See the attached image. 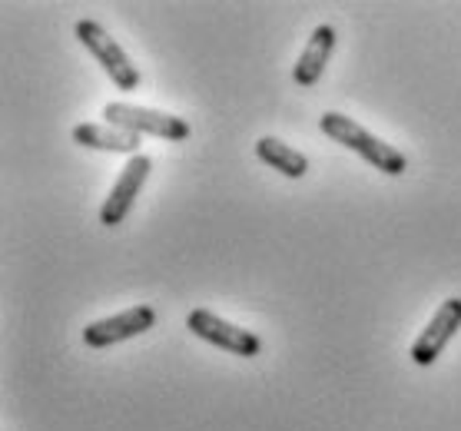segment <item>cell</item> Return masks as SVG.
<instances>
[{"label": "cell", "mask_w": 461, "mask_h": 431, "mask_svg": "<svg viewBox=\"0 0 461 431\" xmlns=\"http://www.w3.org/2000/svg\"><path fill=\"white\" fill-rule=\"evenodd\" d=\"M104 120H110V127L126 130V133H137V137H159L169 139V143H183V139L193 137V127H189L183 116L163 113V110H147V106H133V103H106Z\"/></svg>", "instance_id": "obj_2"}, {"label": "cell", "mask_w": 461, "mask_h": 431, "mask_svg": "<svg viewBox=\"0 0 461 431\" xmlns=\"http://www.w3.org/2000/svg\"><path fill=\"white\" fill-rule=\"evenodd\" d=\"M461 328V299H445L438 305V312L431 316V322L421 328V336L415 338V346H411V362L419 368H429L435 365V358L445 352L455 332Z\"/></svg>", "instance_id": "obj_6"}, {"label": "cell", "mask_w": 461, "mask_h": 431, "mask_svg": "<svg viewBox=\"0 0 461 431\" xmlns=\"http://www.w3.org/2000/svg\"><path fill=\"white\" fill-rule=\"evenodd\" d=\"M256 157H259L266 166H273L276 173H283V176H289V179H303L305 173H309V159H305L299 149L285 147L283 139H276V137H262L259 143H256Z\"/></svg>", "instance_id": "obj_10"}, {"label": "cell", "mask_w": 461, "mask_h": 431, "mask_svg": "<svg viewBox=\"0 0 461 431\" xmlns=\"http://www.w3.org/2000/svg\"><path fill=\"white\" fill-rule=\"evenodd\" d=\"M77 40L84 43L86 50L94 53V60L104 67V74L116 84V90L133 94L140 86V70L133 67V60L126 57V50L100 27L96 21H77Z\"/></svg>", "instance_id": "obj_3"}, {"label": "cell", "mask_w": 461, "mask_h": 431, "mask_svg": "<svg viewBox=\"0 0 461 431\" xmlns=\"http://www.w3.org/2000/svg\"><path fill=\"white\" fill-rule=\"evenodd\" d=\"M149 166H153V163H149V157H143V153L130 157L123 173L116 176L110 196H106L104 206H100V222H104V226H120V222L126 220V212L133 210V202H137L140 190H143V183H147Z\"/></svg>", "instance_id": "obj_7"}, {"label": "cell", "mask_w": 461, "mask_h": 431, "mask_svg": "<svg viewBox=\"0 0 461 431\" xmlns=\"http://www.w3.org/2000/svg\"><path fill=\"white\" fill-rule=\"evenodd\" d=\"M319 130H322L329 139H336V143L348 147L352 153H358V157L366 159V163H372L375 169L388 173V176H402V173L409 169V159H405L402 149L388 147L385 139L372 137L366 127H358L356 120H348V116L325 113L322 120H319Z\"/></svg>", "instance_id": "obj_1"}, {"label": "cell", "mask_w": 461, "mask_h": 431, "mask_svg": "<svg viewBox=\"0 0 461 431\" xmlns=\"http://www.w3.org/2000/svg\"><path fill=\"white\" fill-rule=\"evenodd\" d=\"M157 326V309L153 305H133L120 316L100 319V322H90L84 328V342L90 348H110L116 342H126V338H137L143 332Z\"/></svg>", "instance_id": "obj_5"}, {"label": "cell", "mask_w": 461, "mask_h": 431, "mask_svg": "<svg viewBox=\"0 0 461 431\" xmlns=\"http://www.w3.org/2000/svg\"><path fill=\"white\" fill-rule=\"evenodd\" d=\"M186 326H189V332H196V338L222 348V352H232V355H240V358H256L262 352V342L256 332H249V328H242V326H232V322L220 319L216 312H210V309H193L186 316Z\"/></svg>", "instance_id": "obj_4"}, {"label": "cell", "mask_w": 461, "mask_h": 431, "mask_svg": "<svg viewBox=\"0 0 461 431\" xmlns=\"http://www.w3.org/2000/svg\"><path fill=\"white\" fill-rule=\"evenodd\" d=\"M74 139L86 149H104V153H126V157H137L140 137L137 133H126L116 130L110 123H77Z\"/></svg>", "instance_id": "obj_9"}, {"label": "cell", "mask_w": 461, "mask_h": 431, "mask_svg": "<svg viewBox=\"0 0 461 431\" xmlns=\"http://www.w3.org/2000/svg\"><path fill=\"white\" fill-rule=\"evenodd\" d=\"M332 50H336V31H332L329 23L315 27L312 37H309V43H305L303 57H299V64H295V70H293L295 84H299V86H315V84H319L322 70L329 67V57H332Z\"/></svg>", "instance_id": "obj_8"}]
</instances>
